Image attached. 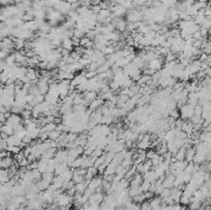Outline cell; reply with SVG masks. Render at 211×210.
Here are the masks:
<instances>
[{
    "label": "cell",
    "instance_id": "cell-1",
    "mask_svg": "<svg viewBox=\"0 0 211 210\" xmlns=\"http://www.w3.org/2000/svg\"><path fill=\"white\" fill-rule=\"evenodd\" d=\"M47 20H48V24L52 26H56V25H58V24H61V22H63L64 21V15H62L61 12H58L57 10H52L51 12H48L47 15Z\"/></svg>",
    "mask_w": 211,
    "mask_h": 210
},
{
    "label": "cell",
    "instance_id": "cell-2",
    "mask_svg": "<svg viewBox=\"0 0 211 210\" xmlns=\"http://www.w3.org/2000/svg\"><path fill=\"white\" fill-rule=\"evenodd\" d=\"M70 82L69 80H59L58 82V85H57V90H58V95H59V99H63L66 98L70 92Z\"/></svg>",
    "mask_w": 211,
    "mask_h": 210
},
{
    "label": "cell",
    "instance_id": "cell-3",
    "mask_svg": "<svg viewBox=\"0 0 211 210\" xmlns=\"http://www.w3.org/2000/svg\"><path fill=\"white\" fill-rule=\"evenodd\" d=\"M142 10L138 9H132V10H129L127 14H126V21L127 22H132V24H137L142 20Z\"/></svg>",
    "mask_w": 211,
    "mask_h": 210
},
{
    "label": "cell",
    "instance_id": "cell-4",
    "mask_svg": "<svg viewBox=\"0 0 211 210\" xmlns=\"http://www.w3.org/2000/svg\"><path fill=\"white\" fill-rule=\"evenodd\" d=\"M179 115H180V119L183 120H190L194 116V106L189 104L181 105L179 110Z\"/></svg>",
    "mask_w": 211,
    "mask_h": 210
},
{
    "label": "cell",
    "instance_id": "cell-5",
    "mask_svg": "<svg viewBox=\"0 0 211 210\" xmlns=\"http://www.w3.org/2000/svg\"><path fill=\"white\" fill-rule=\"evenodd\" d=\"M4 124L11 126V127L15 130L19 125L22 124V119H21V116H19V115H16V114H10V115L6 117V120H5Z\"/></svg>",
    "mask_w": 211,
    "mask_h": 210
},
{
    "label": "cell",
    "instance_id": "cell-6",
    "mask_svg": "<svg viewBox=\"0 0 211 210\" xmlns=\"http://www.w3.org/2000/svg\"><path fill=\"white\" fill-rule=\"evenodd\" d=\"M103 200H104L103 193H93L88 199V204L89 205H99L103 203Z\"/></svg>",
    "mask_w": 211,
    "mask_h": 210
},
{
    "label": "cell",
    "instance_id": "cell-7",
    "mask_svg": "<svg viewBox=\"0 0 211 210\" xmlns=\"http://www.w3.org/2000/svg\"><path fill=\"white\" fill-rule=\"evenodd\" d=\"M54 10H57L62 15H67L72 9H70V4H68L67 1H59L57 5H54Z\"/></svg>",
    "mask_w": 211,
    "mask_h": 210
},
{
    "label": "cell",
    "instance_id": "cell-8",
    "mask_svg": "<svg viewBox=\"0 0 211 210\" xmlns=\"http://www.w3.org/2000/svg\"><path fill=\"white\" fill-rule=\"evenodd\" d=\"M147 67H149L151 69H153L154 72L157 70H161L163 67V60L161 57H157V58H153L152 61H149L147 63Z\"/></svg>",
    "mask_w": 211,
    "mask_h": 210
},
{
    "label": "cell",
    "instance_id": "cell-9",
    "mask_svg": "<svg viewBox=\"0 0 211 210\" xmlns=\"http://www.w3.org/2000/svg\"><path fill=\"white\" fill-rule=\"evenodd\" d=\"M104 104V100L101 99V98H95L94 100H91L90 103H89V111H95L96 109H99V107H101Z\"/></svg>",
    "mask_w": 211,
    "mask_h": 210
},
{
    "label": "cell",
    "instance_id": "cell-10",
    "mask_svg": "<svg viewBox=\"0 0 211 210\" xmlns=\"http://www.w3.org/2000/svg\"><path fill=\"white\" fill-rule=\"evenodd\" d=\"M12 163H14V160H12V158L10 157V155H9V156H6V157H4V158L0 160V168L7 169Z\"/></svg>",
    "mask_w": 211,
    "mask_h": 210
},
{
    "label": "cell",
    "instance_id": "cell-11",
    "mask_svg": "<svg viewBox=\"0 0 211 210\" xmlns=\"http://www.w3.org/2000/svg\"><path fill=\"white\" fill-rule=\"evenodd\" d=\"M142 180H143L142 174L136 173V174L132 177V179L129 182V187H140L141 183H142Z\"/></svg>",
    "mask_w": 211,
    "mask_h": 210
},
{
    "label": "cell",
    "instance_id": "cell-12",
    "mask_svg": "<svg viewBox=\"0 0 211 210\" xmlns=\"http://www.w3.org/2000/svg\"><path fill=\"white\" fill-rule=\"evenodd\" d=\"M98 174V169L93 166V167H89V168H87V172H85V174H84V180H87V182H89L93 177H95V175Z\"/></svg>",
    "mask_w": 211,
    "mask_h": 210
},
{
    "label": "cell",
    "instance_id": "cell-13",
    "mask_svg": "<svg viewBox=\"0 0 211 210\" xmlns=\"http://www.w3.org/2000/svg\"><path fill=\"white\" fill-rule=\"evenodd\" d=\"M185 152H186V147L181 146L176 152V155H173V157L176 158V161H184L185 160Z\"/></svg>",
    "mask_w": 211,
    "mask_h": 210
},
{
    "label": "cell",
    "instance_id": "cell-14",
    "mask_svg": "<svg viewBox=\"0 0 211 210\" xmlns=\"http://www.w3.org/2000/svg\"><path fill=\"white\" fill-rule=\"evenodd\" d=\"M142 178H143V180H147V182H149V183H153L154 180H157L156 173H154V171H152V169H149L148 172L143 173V174H142Z\"/></svg>",
    "mask_w": 211,
    "mask_h": 210
},
{
    "label": "cell",
    "instance_id": "cell-15",
    "mask_svg": "<svg viewBox=\"0 0 211 210\" xmlns=\"http://www.w3.org/2000/svg\"><path fill=\"white\" fill-rule=\"evenodd\" d=\"M195 148H194V146H191V147H188L186 148V152H185V161L189 163V162H193V158H194V156H195Z\"/></svg>",
    "mask_w": 211,
    "mask_h": 210
},
{
    "label": "cell",
    "instance_id": "cell-16",
    "mask_svg": "<svg viewBox=\"0 0 211 210\" xmlns=\"http://www.w3.org/2000/svg\"><path fill=\"white\" fill-rule=\"evenodd\" d=\"M6 145L7 146H20L21 145V140L17 139L15 135H10L6 139Z\"/></svg>",
    "mask_w": 211,
    "mask_h": 210
},
{
    "label": "cell",
    "instance_id": "cell-17",
    "mask_svg": "<svg viewBox=\"0 0 211 210\" xmlns=\"http://www.w3.org/2000/svg\"><path fill=\"white\" fill-rule=\"evenodd\" d=\"M74 188H75V192H77V193L83 194V193L85 192V189L88 188V182H87V180H83V182H80V183H77V184H74Z\"/></svg>",
    "mask_w": 211,
    "mask_h": 210
},
{
    "label": "cell",
    "instance_id": "cell-18",
    "mask_svg": "<svg viewBox=\"0 0 211 210\" xmlns=\"http://www.w3.org/2000/svg\"><path fill=\"white\" fill-rule=\"evenodd\" d=\"M62 48L63 50H66V51H73V48H74V46H73V42H72V38H64V40H62Z\"/></svg>",
    "mask_w": 211,
    "mask_h": 210
},
{
    "label": "cell",
    "instance_id": "cell-19",
    "mask_svg": "<svg viewBox=\"0 0 211 210\" xmlns=\"http://www.w3.org/2000/svg\"><path fill=\"white\" fill-rule=\"evenodd\" d=\"M83 98H84L88 103H90L91 100H94L95 98H98V93H95V92H90V90H87V92H84V93H83Z\"/></svg>",
    "mask_w": 211,
    "mask_h": 210
},
{
    "label": "cell",
    "instance_id": "cell-20",
    "mask_svg": "<svg viewBox=\"0 0 211 210\" xmlns=\"http://www.w3.org/2000/svg\"><path fill=\"white\" fill-rule=\"evenodd\" d=\"M0 132H2V134H5V135L10 136V135H14V129H12L11 126L4 124V125H0Z\"/></svg>",
    "mask_w": 211,
    "mask_h": 210
},
{
    "label": "cell",
    "instance_id": "cell-21",
    "mask_svg": "<svg viewBox=\"0 0 211 210\" xmlns=\"http://www.w3.org/2000/svg\"><path fill=\"white\" fill-rule=\"evenodd\" d=\"M149 161H151L152 166H153V167H156V166H158L159 163H162V162H163V157H162V155L156 153V155L153 156V158H152V160H149Z\"/></svg>",
    "mask_w": 211,
    "mask_h": 210
},
{
    "label": "cell",
    "instance_id": "cell-22",
    "mask_svg": "<svg viewBox=\"0 0 211 210\" xmlns=\"http://www.w3.org/2000/svg\"><path fill=\"white\" fill-rule=\"evenodd\" d=\"M53 130H56V124L54 122H49V124H46V125L41 126L42 132H49V131H53Z\"/></svg>",
    "mask_w": 211,
    "mask_h": 210
},
{
    "label": "cell",
    "instance_id": "cell-23",
    "mask_svg": "<svg viewBox=\"0 0 211 210\" xmlns=\"http://www.w3.org/2000/svg\"><path fill=\"white\" fill-rule=\"evenodd\" d=\"M6 152H9L10 155H16L21 151V147L20 146H6Z\"/></svg>",
    "mask_w": 211,
    "mask_h": 210
},
{
    "label": "cell",
    "instance_id": "cell-24",
    "mask_svg": "<svg viewBox=\"0 0 211 210\" xmlns=\"http://www.w3.org/2000/svg\"><path fill=\"white\" fill-rule=\"evenodd\" d=\"M48 134V140H52V141H56L58 139V136L61 135V132L58 130H53V131H49L47 132Z\"/></svg>",
    "mask_w": 211,
    "mask_h": 210
},
{
    "label": "cell",
    "instance_id": "cell-25",
    "mask_svg": "<svg viewBox=\"0 0 211 210\" xmlns=\"http://www.w3.org/2000/svg\"><path fill=\"white\" fill-rule=\"evenodd\" d=\"M10 111H11V114H16V115H19V114H21V112L24 111V107L14 104L11 107H10Z\"/></svg>",
    "mask_w": 211,
    "mask_h": 210
},
{
    "label": "cell",
    "instance_id": "cell-26",
    "mask_svg": "<svg viewBox=\"0 0 211 210\" xmlns=\"http://www.w3.org/2000/svg\"><path fill=\"white\" fill-rule=\"evenodd\" d=\"M41 179H43V180H46V182H48V183H52V179H53V173L45 172V173H42Z\"/></svg>",
    "mask_w": 211,
    "mask_h": 210
},
{
    "label": "cell",
    "instance_id": "cell-27",
    "mask_svg": "<svg viewBox=\"0 0 211 210\" xmlns=\"http://www.w3.org/2000/svg\"><path fill=\"white\" fill-rule=\"evenodd\" d=\"M149 185H151V183H149V182H147V180H142V183H141V185H140L142 193H144V192H148V189H149Z\"/></svg>",
    "mask_w": 211,
    "mask_h": 210
},
{
    "label": "cell",
    "instance_id": "cell-28",
    "mask_svg": "<svg viewBox=\"0 0 211 210\" xmlns=\"http://www.w3.org/2000/svg\"><path fill=\"white\" fill-rule=\"evenodd\" d=\"M82 102H83V94H80V93L73 98V105H80Z\"/></svg>",
    "mask_w": 211,
    "mask_h": 210
},
{
    "label": "cell",
    "instance_id": "cell-29",
    "mask_svg": "<svg viewBox=\"0 0 211 210\" xmlns=\"http://www.w3.org/2000/svg\"><path fill=\"white\" fill-rule=\"evenodd\" d=\"M201 112H203V107H201V105L196 104L194 106V116H200L201 115Z\"/></svg>",
    "mask_w": 211,
    "mask_h": 210
},
{
    "label": "cell",
    "instance_id": "cell-30",
    "mask_svg": "<svg viewBox=\"0 0 211 210\" xmlns=\"http://www.w3.org/2000/svg\"><path fill=\"white\" fill-rule=\"evenodd\" d=\"M104 152H103V150H100V148H95L93 152H91V157H94V158H98V157H100L101 155H103Z\"/></svg>",
    "mask_w": 211,
    "mask_h": 210
},
{
    "label": "cell",
    "instance_id": "cell-31",
    "mask_svg": "<svg viewBox=\"0 0 211 210\" xmlns=\"http://www.w3.org/2000/svg\"><path fill=\"white\" fill-rule=\"evenodd\" d=\"M154 155H156V151H154V150H149V151H146V160H152Z\"/></svg>",
    "mask_w": 211,
    "mask_h": 210
},
{
    "label": "cell",
    "instance_id": "cell-32",
    "mask_svg": "<svg viewBox=\"0 0 211 210\" xmlns=\"http://www.w3.org/2000/svg\"><path fill=\"white\" fill-rule=\"evenodd\" d=\"M132 2H134L135 6H144L147 0H132Z\"/></svg>",
    "mask_w": 211,
    "mask_h": 210
},
{
    "label": "cell",
    "instance_id": "cell-33",
    "mask_svg": "<svg viewBox=\"0 0 211 210\" xmlns=\"http://www.w3.org/2000/svg\"><path fill=\"white\" fill-rule=\"evenodd\" d=\"M180 208H181V205L179 203H174L172 205H168V209L169 210H180Z\"/></svg>",
    "mask_w": 211,
    "mask_h": 210
},
{
    "label": "cell",
    "instance_id": "cell-34",
    "mask_svg": "<svg viewBox=\"0 0 211 210\" xmlns=\"http://www.w3.org/2000/svg\"><path fill=\"white\" fill-rule=\"evenodd\" d=\"M29 163H30V162L27 161V158H24V160H22V161H20L17 165H19L20 167H27V165H29Z\"/></svg>",
    "mask_w": 211,
    "mask_h": 210
},
{
    "label": "cell",
    "instance_id": "cell-35",
    "mask_svg": "<svg viewBox=\"0 0 211 210\" xmlns=\"http://www.w3.org/2000/svg\"><path fill=\"white\" fill-rule=\"evenodd\" d=\"M5 120H6V116H5V114L0 112V124H4V122H5Z\"/></svg>",
    "mask_w": 211,
    "mask_h": 210
},
{
    "label": "cell",
    "instance_id": "cell-36",
    "mask_svg": "<svg viewBox=\"0 0 211 210\" xmlns=\"http://www.w3.org/2000/svg\"><path fill=\"white\" fill-rule=\"evenodd\" d=\"M66 1H67L68 4H70V5H72L73 2H75V1H78V0H66Z\"/></svg>",
    "mask_w": 211,
    "mask_h": 210
},
{
    "label": "cell",
    "instance_id": "cell-37",
    "mask_svg": "<svg viewBox=\"0 0 211 210\" xmlns=\"http://www.w3.org/2000/svg\"><path fill=\"white\" fill-rule=\"evenodd\" d=\"M1 50H2V42L0 41V51H1Z\"/></svg>",
    "mask_w": 211,
    "mask_h": 210
},
{
    "label": "cell",
    "instance_id": "cell-38",
    "mask_svg": "<svg viewBox=\"0 0 211 210\" xmlns=\"http://www.w3.org/2000/svg\"><path fill=\"white\" fill-rule=\"evenodd\" d=\"M205 1H208V2H209V1H210V0H205Z\"/></svg>",
    "mask_w": 211,
    "mask_h": 210
},
{
    "label": "cell",
    "instance_id": "cell-39",
    "mask_svg": "<svg viewBox=\"0 0 211 210\" xmlns=\"http://www.w3.org/2000/svg\"><path fill=\"white\" fill-rule=\"evenodd\" d=\"M179 1H184V0H179Z\"/></svg>",
    "mask_w": 211,
    "mask_h": 210
}]
</instances>
